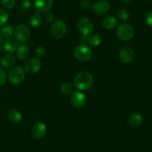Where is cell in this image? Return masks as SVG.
<instances>
[{
	"mask_svg": "<svg viewBox=\"0 0 152 152\" xmlns=\"http://www.w3.org/2000/svg\"><path fill=\"white\" fill-rule=\"evenodd\" d=\"M93 77L88 71H81L76 74L73 83L77 90L80 91H84L90 88L93 85Z\"/></svg>",
	"mask_w": 152,
	"mask_h": 152,
	"instance_id": "obj_1",
	"label": "cell"
},
{
	"mask_svg": "<svg viewBox=\"0 0 152 152\" xmlns=\"http://www.w3.org/2000/svg\"><path fill=\"white\" fill-rule=\"evenodd\" d=\"M75 58L80 62H87L92 58V50L89 46L86 45H79L76 46L73 51Z\"/></svg>",
	"mask_w": 152,
	"mask_h": 152,
	"instance_id": "obj_2",
	"label": "cell"
},
{
	"mask_svg": "<svg viewBox=\"0 0 152 152\" xmlns=\"http://www.w3.org/2000/svg\"><path fill=\"white\" fill-rule=\"evenodd\" d=\"M66 24L61 19L53 21L50 26L51 35L55 39H61L63 37L66 33Z\"/></svg>",
	"mask_w": 152,
	"mask_h": 152,
	"instance_id": "obj_3",
	"label": "cell"
},
{
	"mask_svg": "<svg viewBox=\"0 0 152 152\" xmlns=\"http://www.w3.org/2000/svg\"><path fill=\"white\" fill-rule=\"evenodd\" d=\"M116 35L122 41H129L134 36V28L130 24H120L116 29Z\"/></svg>",
	"mask_w": 152,
	"mask_h": 152,
	"instance_id": "obj_4",
	"label": "cell"
},
{
	"mask_svg": "<svg viewBox=\"0 0 152 152\" xmlns=\"http://www.w3.org/2000/svg\"><path fill=\"white\" fill-rule=\"evenodd\" d=\"M25 77V71L19 66L13 67L7 74V79L13 85L20 84L24 80Z\"/></svg>",
	"mask_w": 152,
	"mask_h": 152,
	"instance_id": "obj_5",
	"label": "cell"
},
{
	"mask_svg": "<svg viewBox=\"0 0 152 152\" xmlns=\"http://www.w3.org/2000/svg\"><path fill=\"white\" fill-rule=\"evenodd\" d=\"M76 27L80 34L83 36H89L92 34L94 29V25L92 21L86 17L80 18L77 21Z\"/></svg>",
	"mask_w": 152,
	"mask_h": 152,
	"instance_id": "obj_6",
	"label": "cell"
},
{
	"mask_svg": "<svg viewBox=\"0 0 152 152\" xmlns=\"http://www.w3.org/2000/svg\"><path fill=\"white\" fill-rule=\"evenodd\" d=\"M31 30L29 27L25 24H20L14 30L15 39L19 42H25L31 37Z\"/></svg>",
	"mask_w": 152,
	"mask_h": 152,
	"instance_id": "obj_7",
	"label": "cell"
},
{
	"mask_svg": "<svg viewBox=\"0 0 152 152\" xmlns=\"http://www.w3.org/2000/svg\"><path fill=\"white\" fill-rule=\"evenodd\" d=\"M42 68V62L37 58H31L28 59L24 65V71L30 75L36 74L40 71Z\"/></svg>",
	"mask_w": 152,
	"mask_h": 152,
	"instance_id": "obj_8",
	"label": "cell"
},
{
	"mask_svg": "<svg viewBox=\"0 0 152 152\" xmlns=\"http://www.w3.org/2000/svg\"><path fill=\"white\" fill-rule=\"evenodd\" d=\"M70 101L72 105L75 108H82L86 104V96L82 91H75L70 95Z\"/></svg>",
	"mask_w": 152,
	"mask_h": 152,
	"instance_id": "obj_9",
	"label": "cell"
},
{
	"mask_svg": "<svg viewBox=\"0 0 152 152\" xmlns=\"http://www.w3.org/2000/svg\"><path fill=\"white\" fill-rule=\"evenodd\" d=\"M110 7V5L108 1H105V0H100L92 4L91 9L95 14L102 16V15L106 14L109 11Z\"/></svg>",
	"mask_w": 152,
	"mask_h": 152,
	"instance_id": "obj_10",
	"label": "cell"
},
{
	"mask_svg": "<svg viewBox=\"0 0 152 152\" xmlns=\"http://www.w3.org/2000/svg\"><path fill=\"white\" fill-rule=\"evenodd\" d=\"M135 53L133 48L129 46H125L119 51V58L125 64H129L134 61Z\"/></svg>",
	"mask_w": 152,
	"mask_h": 152,
	"instance_id": "obj_11",
	"label": "cell"
},
{
	"mask_svg": "<svg viewBox=\"0 0 152 152\" xmlns=\"http://www.w3.org/2000/svg\"><path fill=\"white\" fill-rule=\"evenodd\" d=\"M47 133V127L42 122H38L33 126L31 129V134L35 139L40 140L44 137Z\"/></svg>",
	"mask_w": 152,
	"mask_h": 152,
	"instance_id": "obj_12",
	"label": "cell"
},
{
	"mask_svg": "<svg viewBox=\"0 0 152 152\" xmlns=\"http://www.w3.org/2000/svg\"><path fill=\"white\" fill-rule=\"evenodd\" d=\"M53 5V0H34L36 10L40 13L49 11Z\"/></svg>",
	"mask_w": 152,
	"mask_h": 152,
	"instance_id": "obj_13",
	"label": "cell"
},
{
	"mask_svg": "<svg viewBox=\"0 0 152 152\" xmlns=\"http://www.w3.org/2000/svg\"><path fill=\"white\" fill-rule=\"evenodd\" d=\"M102 27L106 30H112L117 26V19L113 16H106L101 21Z\"/></svg>",
	"mask_w": 152,
	"mask_h": 152,
	"instance_id": "obj_14",
	"label": "cell"
},
{
	"mask_svg": "<svg viewBox=\"0 0 152 152\" xmlns=\"http://www.w3.org/2000/svg\"><path fill=\"white\" fill-rule=\"evenodd\" d=\"M19 48V44H18V42L16 39L12 38L6 39V40L4 42V50L7 52H8L9 53H14L15 51H16Z\"/></svg>",
	"mask_w": 152,
	"mask_h": 152,
	"instance_id": "obj_15",
	"label": "cell"
},
{
	"mask_svg": "<svg viewBox=\"0 0 152 152\" xmlns=\"http://www.w3.org/2000/svg\"><path fill=\"white\" fill-rule=\"evenodd\" d=\"M16 63V57L13 53H7L2 57L1 60V65L4 68H10Z\"/></svg>",
	"mask_w": 152,
	"mask_h": 152,
	"instance_id": "obj_16",
	"label": "cell"
},
{
	"mask_svg": "<svg viewBox=\"0 0 152 152\" xmlns=\"http://www.w3.org/2000/svg\"><path fill=\"white\" fill-rule=\"evenodd\" d=\"M7 118L12 124L17 125L22 121V116L21 113L16 109H11L7 114Z\"/></svg>",
	"mask_w": 152,
	"mask_h": 152,
	"instance_id": "obj_17",
	"label": "cell"
},
{
	"mask_svg": "<svg viewBox=\"0 0 152 152\" xmlns=\"http://www.w3.org/2000/svg\"><path fill=\"white\" fill-rule=\"evenodd\" d=\"M143 121V117L142 114L139 113H134L130 116L128 119V123L133 128H138L142 125Z\"/></svg>",
	"mask_w": 152,
	"mask_h": 152,
	"instance_id": "obj_18",
	"label": "cell"
},
{
	"mask_svg": "<svg viewBox=\"0 0 152 152\" xmlns=\"http://www.w3.org/2000/svg\"><path fill=\"white\" fill-rule=\"evenodd\" d=\"M30 50L29 48L25 45L19 46L17 50H16V56L20 60H27L30 56Z\"/></svg>",
	"mask_w": 152,
	"mask_h": 152,
	"instance_id": "obj_19",
	"label": "cell"
},
{
	"mask_svg": "<svg viewBox=\"0 0 152 152\" xmlns=\"http://www.w3.org/2000/svg\"><path fill=\"white\" fill-rule=\"evenodd\" d=\"M101 38L98 34H92L88 36V46L92 48H96L101 44Z\"/></svg>",
	"mask_w": 152,
	"mask_h": 152,
	"instance_id": "obj_20",
	"label": "cell"
},
{
	"mask_svg": "<svg viewBox=\"0 0 152 152\" xmlns=\"http://www.w3.org/2000/svg\"><path fill=\"white\" fill-rule=\"evenodd\" d=\"M42 23H43V18L39 13H34L30 17L29 24L32 28H39L41 26Z\"/></svg>",
	"mask_w": 152,
	"mask_h": 152,
	"instance_id": "obj_21",
	"label": "cell"
},
{
	"mask_svg": "<svg viewBox=\"0 0 152 152\" xmlns=\"http://www.w3.org/2000/svg\"><path fill=\"white\" fill-rule=\"evenodd\" d=\"M14 34V30L11 25H5L3 26L0 30V35L1 37L9 39Z\"/></svg>",
	"mask_w": 152,
	"mask_h": 152,
	"instance_id": "obj_22",
	"label": "cell"
},
{
	"mask_svg": "<svg viewBox=\"0 0 152 152\" xmlns=\"http://www.w3.org/2000/svg\"><path fill=\"white\" fill-rule=\"evenodd\" d=\"M61 90L63 94L71 95L72 93L73 86L71 83H69V82H66V83H64L62 85V86L61 88Z\"/></svg>",
	"mask_w": 152,
	"mask_h": 152,
	"instance_id": "obj_23",
	"label": "cell"
},
{
	"mask_svg": "<svg viewBox=\"0 0 152 152\" xmlns=\"http://www.w3.org/2000/svg\"><path fill=\"white\" fill-rule=\"evenodd\" d=\"M31 7V1L30 0H22V1L19 2V10L20 11L25 12L27 10H29Z\"/></svg>",
	"mask_w": 152,
	"mask_h": 152,
	"instance_id": "obj_24",
	"label": "cell"
},
{
	"mask_svg": "<svg viewBox=\"0 0 152 152\" xmlns=\"http://www.w3.org/2000/svg\"><path fill=\"white\" fill-rule=\"evenodd\" d=\"M8 13L4 10V9L0 7V28L3 27L8 20Z\"/></svg>",
	"mask_w": 152,
	"mask_h": 152,
	"instance_id": "obj_25",
	"label": "cell"
},
{
	"mask_svg": "<svg viewBox=\"0 0 152 152\" xmlns=\"http://www.w3.org/2000/svg\"><path fill=\"white\" fill-rule=\"evenodd\" d=\"M117 17L120 21L125 22V21L128 20L129 18V12L126 9H120L117 12Z\"/></svg>",
	"mask_w": 152,
	"mask_h": 152,
	"instance_id": "obj_26",
	"label": "cell"
},
{
	"mask_svg": "<svg viewBox=\"0 0 152 152\" xmlns=\"http://www.w3.org/2000/svg\"><path fill=\"white\" fill-rule=\"evenodd\" d=\"M46 48L43 45L37 46V48L35 49V55L37 59H40V58H42L43 56H44L45 54H46Z\"/></svg>",
	"mask_w": 152,
	"mask_h": 152,
	"instance_id": "obj_27",
	"label": "cell"
},
{
	"mask_svg": "<svg viewBox=\"0 0 152 152\" xmlns=\"http://www.w3.org/2000/svg\"><path fill=\"white\" fill-rule=\"evenodd\" d=\"M1 4L6 9H12L16 5V0H1Z\"/></svg>",
	"mask_w": 152,
	"mask_h": 152,
	"instance_id": "obj_28",
	"label": "cell"
},
{
	"mask_svg": "<svg viewBox=\"0 0 152 152\" xmlns=\"http://www.w3.org/2000/svg\"><path fill=\"white\" fill-rule=\"evenodd\" d=\"M42 18H43V20H44L46 22H52L54 20L53 14L49 11H46L43 13Z\"/></svg>",
	"mask_w": 152,
	"mask_h": 152,
	"instance_id": "obj_29",
	"label": "cell"
},
{
	"mask_svg": "<svg viewBox=\"0 0 152 152\" xmlns=\"http://www.w3.org/2000/svg\"><path fill=\"white\" fill-rule=\"evenodd\" d=\"M7 75L5 71L0 68V87L4 86L7 81Z\"/></svg>",
	"mask_w": 152,
	"mask_h": 152,
	"instance_id": "obj_30",
	"label": "cell"
},
{
	"mask_svg": "<svg viewBox=\"0 0 152 152\" xmlns=\"http://www.w3.org/2000/svg\"><path fill=\"white\" fill-rule=\"evenodd\" d=\"M80 6L83 10H89V9H90L92 7V5H91L90 3L88 1H86V0H83V1H80Z\"/></svg>",
	"mask_w": 152,
	"mask_h": 152,
	"instance_id": "obj_31",
	"label": "cell"
},
{
	"mask_svg": "<svg viewBox=\"0 0 152 152\" xmlns=\"http://www.w3.org/2000/svg\"><path fill=\"white\" fill-rule=\"evenodd\" d=\"M145 22L147 23V25L152 27V11L147 13V15L145 16Z\"/></svg>",
	"mask_w": 152,
	"mask_h": 152,
	"instance_id": "obj_32",
	"label": "cell"
},
{
	"mask_svg": "<svg viewBox=\"0 0 152 152\" xmlns=\"http://www.w3.org/2000/svg\"><path fill=\"white\" fill-rule=\"evenodd\" d=\"M79 42H80V45H88V36L80 35V37H79Z\"/></svg>",
	"mask_w": 152,
	"mask_h": 152,
	"instance_id": "obj_33",
	"label": "cell"
},
{
	"mask_svg": "<svg viewBox=\"0 0 152 152\" xmlns=\"http://www.w3.org/2000/svg\"><path fill=\"white\" fill-rule=\"evenodd\" d=\"M122 1L125 3H130L132 0H122Z\"/></svg>",
	"mask_w": 152,
	"mask_h": 152,
	"instance_id": "obj_34",
	"label": "cell"
},
{
	"mask_svg": "<svg viewBox=\"0 0 152 152\" xmlns=\"http://www.w3.org/2000/svg\"><path fill=\"white\" fill-rule=\"evenodd\" d=\"M1 38H2V37H1V35H0V44L1 43Z\"/></svg>",
	"mask_w": 152,
	"mask_h": 152,
	"instance_id": "obj_35",
	"label": "cell"
}]
</instances>
